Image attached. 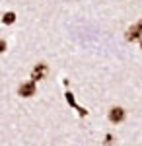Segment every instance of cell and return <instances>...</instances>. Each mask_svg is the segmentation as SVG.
<instances>
[{
	"instance_id": "obj_1",
	"label": "cell",
	"mask_w": 142,
	"mask_h": 146,
	"mask_svg": "<svg viewBox=\"0 0 142 146\" xmlns=\"http://www.w3.org/2000/svg\"><path fill=\"white\" fill-rule=\"evenodd\" d=\"M125 115H127V113H125L123 107H113L109 111V121L111 123H121V121L125 119Z\"/></svg>"
},
{
	"instance_id": "obj_2",
	"label": "cell",
	"mask_w": 142,
	"mask_h": 146,
	"mask_svg": "<svg viewBox=\"0 0 142 146\" xmlns=\"http://www.w3.org/2000/svg\"><path fill=\"white\" fill-rule=\"evenodd\" d=\"M20 96H23V98H31L33 94H35V82H25V84H22L20 86Z\"/></svg>"
},
{
	"instance_id": "obj_3",
	"label": "cell",
	"mask_w": 142,
	"mask_h": 146,
	"mask_svg": "<svg viewBox=\"0 0 142 146\" xmlns=\"http://www.w3.org/2000/svg\"><path fill=\"white\" fill-rule=\"evenodd\" d=\"M140 35H142V27L136 23L127 31V41H136V39H140Z\"/></svg>"
},
{
	"instance_id": "obj_4",
	"label": "cell",
	"mask_w": 142,
	"mask_h": 146,
	"mask_svg": "<svg viewBox=\"0 0 142 146\" xmlns=\"http://www.w3.org/2000/svg\"><path fill=\"white\" fill-rule=\"evenodd\" d=\"M45 72H47V64H37V66L33 68V72H31V80L33 82H37V80H41L45 76Z\"/></svg>"
},
{
	"instance_id": "obj_5",
	"label": "cell",
	"mask_w": 142,
	"mask_h": 146,
	"mask_svg": "<svg viewBox=\"0 0 142 146\" xmlns=\"http://www.w3.org/2000/svg\"><path fill=\"white\" fill-rule=\"evenodd\" d=\"M14 22H16V14H14V12H6V14L2 16V23H8V25H10V23H14Z\"/></svg>"
},
{
	"instance_id": "obj_6",
	"label": "cell",
	"mask_w": 142,
	"mask_h": 146,
	"mask_svg": "<svg viewBox=\"0 0 142 146\" xmlns=\"http://www.w3.org/2000/svg\"><path fill=\"white\" fill-rule=\"evenodd\" d=\"M66 101H68V105H72V107H78V105H76V100H74V96H72L70 92H66Z\"/></svg>"
},
{
	"instance_id": "obj_7",
	"label": "cell",
	"mask_w": 142,
	"mask_h": 146,
	"mask_svg": "<svg viewBox=\"0 0 142 146\" xmlns=\"http://www.w3.org/2000/svg\"><path fill=\"white\" fill-rule=\"evenodd\" d=\"M111 142H113V136H111V135H107V136H105V144L109 146Z\"/></svg>"
},
{
	"instance_id": "obj_8",
	"label": "cell",
	"mask_w": 142,
	"mask_h": 146,
	"mask_svg": "<svg viewBox=\"0 0 142 146\" xmlns=\"http://www.w3.org/2000/svg\"><path fill=\"white\" fill-rule=\"evenodd\" d=\"M138 25H140V27H142V20H140V22H138Z\"/></svg>"
}]
</instances>
